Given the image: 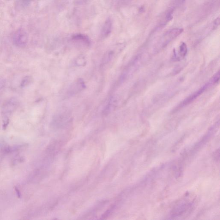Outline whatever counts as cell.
I'll list each match as a JSON object with an SVG mask.
<instances>
[{"instance_id":"obj_10","label":"cell","mask_w":220,"mask_h":220,"mask_svg":"<svg viewBox=\"0 0 220 220\" xmlns=\"http://www.w3.org/2000/svg\"><path fill=\"white\" fill-rule=\"evenodd\" d=\"M114 53L113 51H110L107 53L105 55V56L103 58L102 64L105 65V64H107L109 61H111L112 58L114 56Z\"/></svg>"},{"instance_id":"obj_4","label":"cell","mask_w":220,"mask_h":220,"mask_svg":"<svg viewBox=\"0 0 220 220\" xmlns=\"http://www.w3.org/2000/svg\"><path fill=\"white\" fill-rule=\"evenodd\" d=\"M16 101L11 99L6 103L3 108L2 114L3 116V123H8L9 121V116L16 108Z\"/></svg>"},{"instance_id":"obj_9","label":"cell","mask_w":220,"mask_h":220,"mask_svg":"<svg viewBox=\"0 0 220 220\" xmlns=\"http://www.w3.org/2000/svg\"><path fill=\"white\" fill-rule=\"evenodd\" d=\"M115 106H116V101L113 98L111 99L108 102L106 107L105 108L104 113V114H109L114 110Z\"/></svg>"},{"instance_id":"obj_16","label":"cell","mask_w":220,"mask_h":220,"mask_svg":"<svg viewBox=\"0 0 220 220\" xmlns=\"http://www.w3.org/2000/svg\"><path fill=\"white\" fill-rule=\"evenodd\" d=\"M4 86V81L1 78H0V89L1 88H2Z\"/></svg>"},{"instance_id":"obj_17","label":"cell","mask_w":220,"mask_h":220,"mask_svg":"<svg viewBox=\"0 0 220 220\" xmlns=\"http://www.w3.org/2000/svg\"><path fill=\"white\" fill-rule=\"evenodd\" d=\"M26 3H28L30 1H31V0H23Z\"/></svg>"},{"instance_id":"obj_6","label":"cell","mask_w":220,"mask_h":220,"mask_svg":"<svg viewBox=\"0 0 220 220\" xmlns=\"http://www.w3.org/2000/svg\"><path fill=\"white\" fill-rule=\"evenodd\" d=\"M213 84V83H212V82L210 81L209 83H207V84H205L203 87L201 88L199 90L197 91L195 93H194V94H192L190 96L187 98L185 100L183 101V102H182V103L180 105V107H183L186 106V105H188L189 104L191 103V102H192L194 100L196 99H197V97H198L199 96H200V94H202L205 90L208 88L209 84Z\"/></svg>"},{"instance_id":"obj_2","label":"cell","mask_w":220,"mask_h":220,"mask_svg":"<svg viewBox=\"0 0 220 220\" xmlns=\"http://www.w3.org/2000/svg\"><path fill=\"white\" fill-rule=\"evenodd\" d=\"M14 44L18 47H24L28 41L27 34L23 30L20 29L14 33L12 37Z\"/></svg>"},{"instance_id":"obj_8","label":"cell","mask_w":220,"mask_h":220,"mask_svg":"<svg viewBox=\"0 0 220 220\" xmlns=\"http://www.w3.org/2000/svg\"><path fill=\"white\" fill-rule=\"evenodd\" d=\"M112 23L110 19H107L104 24L102 30V35L103 37H107L111 32Z\"/></svg>"},{"instance_id":"obj_5","label":"cell","mask_w":220,"mask_h":220,"mask_svg":"<svg viewBox=\"0 0 220 220\" xmlns=\"http://www.w3.org/2000/svg\"><path fill=\"white\" fill-rule=\"evenodd\" d=\"M86 87L85 83L82 79L79 78L74 81L68 90V94L72 96L78 94Z\"/></svg>"},{"instance_id":"obj_7","label":"cell","mask_w":220,"mask_h":220,"mask_svg":"<svg viewBox=\"0 0 220 220\" xmlns=\"http://www.w3.org/2000/svg\"><path fill=\"white\" fill-rule=\"evenodd\" d=\"M72 40L78 44H81L86 46H89L90 45V39L86 35L83 34H76L72 37Z\"/></svg>"},{"instance_id":"obj_14","label":"cell","mask_w":220,"mask_h":220,"mask_svg":"<svg viewBox=\"0 0 220 220\" xmlns=\"http://www.w3.org/2000/svg\"><path fill=\"white\" fill-rule=\"evenodd\" d=\"M77 61V64L80 66H82L84 65V63H85V60L84 58H79Z\"/></svg>"},{"instance_id":"obj_15","label":"cell","mask_w":220,"mask_h":220,"mask_svg":"<svg viewBox=\"0 0 220 220\" xmlns=\"http://www.w3.org/2000/svg\"><path fill=\"white\" fill-rule=\"evenodd\" d=\"M220 24V18L219 17L216 19L215 21H214V25L216 26V27L218 26Z\"/></svg>"},{"instance_id":"obj_12","label":"cell","mask_w":220,"mask_h":220,"mask_svg":"<svg viewBox=\"0 0 220 220\" xmlns=\"http://www.w3.org/2000/svg\"><path fill=\"white\" fill-rule=\"evenodd\" d=\"M31 77L27 76L23 78V80L21 82L20 86L21 87H25L28 86L31 83Z\"/></svg>"},{"instance_id":"obj_3","label":"cell","mask_w":220,"mask_h":220,"mask_svg":"<svg viewBox=\"0 0 220 220\" xmlns=\"http://www.w3.org/2000/svg\"><path fill=\"white\" fill-rule=\"evenodd\" d=\"M183 31V29L179 28L173 29L168 31L164 34L162 38L161 42L162 46L164 47L167 45L172 40L179 36Z\"/></svg>"},{"instance_id":"obj_1","label":"cell","mask_w":220,"mask_h":220,"mask_svg":"<svg viewBox=\"0 0 220 220\" xmlns=\"http://www.w3.org/2000/svg\"><path fill=\"white\" fill-rule=\"evenodd\" d=\"M193 203V201H189L188 200H182L173 210L172 216L179 217L188 213L191 209Z\"/></svg>"},{"instance_id":"obj_11","label":"cell","mask_w":220,"mask_h":220,"mask_svg":"<svg viewBox=\"0 0 220 220\" xmlns=\"http://www.w3.org/2000/svg\"><path fill=\"white\" fill-rule=\"evenodd\" d=\"M188 52V48H187V45L185 43H181L179 48V58H183L184 57V56L186 55V54Z\"/></svg>"},{"instance_id":"obj_13","label":"cell","mask_w":220,"mask_h":220,"mask_svg":"<svg viewBox=\"0 0 220 220\" xmlns=\"http://www.w3.org/2000/svg\"><path fill=\"white\" fill-rule=\"evenodd\" d=\"M92 1V0H76L75 3L77 4L83 5L87 4Z\"/></svg>"}]
</instances>
